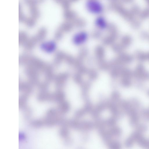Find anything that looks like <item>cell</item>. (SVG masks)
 I'll use <instances>...</instances> for the list:
<instances>
[{
    "instance_id": "7",
    "label": "cell",
    "mask_w": 149,
    "mask_h": 149,
    "mask_svg": "<svg viewBox=\"0 0 149 149\" xmlns=\"http://www.w3.org/2000/svg\"><path fill=\"white\" fill-rule=\"evenodd\" d=\"M147 59L149 60V52L147 54Z\"/></svg>"
},
{
    "instance_id": "5",
    "label": "cell",
    "mask_w": 149,
    "mask_h": 149,
    "mask_svg": "<svg viewBox=\"0 0 149 149\" xmlns=\"http://www.w3.org/2000/svg\"><path fill=\"white\" fill-rule=\"evenodd\" d=\"M122 83L125 87H128L131 84V78L123 77L122 80Z\"/></svg>"
},
{
    "instance_id": "3",
    "label": "cell",
    "mask_w": 149,
    "mask_h": 149,
    "mask_svg": "<svg viewBox=\"0 0 149 149\" xmlns=\"http://www.w3.org/2000/svg\"><path fill=\"white\" fill-rule=\"evenodd\" d=\"M132 39L129 36H125L123 37L122 40L121 46L124 48L127 47L132 42Z\"/></svg>"
},
{
    "instance_id": "1",
    "label": "cell",
    "mask_w": 149,
    "mask_h": 149,
    "mask_svg": "<svg viewBox=\"0 0 149 149\" xmlns=\"http://www.w3.org/2000/svg\"><path fill=\"white\" fill-rule=\"evenodd\" d=\"M134 75L136 78L142 80H146L149 78V73L145 70L143 66L139 64L137 66Z\"/></svg>"
},
{
    "instance_id": "2",
    "label": "cell",
    "mask_w": 149,
    "mask_h": 149,
    "mask_svg": "<svg viewBox=\"0 0 149 149\" xmlns=\"http://www.w3.org/2000/svg\"><path fill=\"white\" fill-rule=\"evenodd\" d=\"M120 60L122 62L125 63H130L133 60L132 57L127 54H123L120 56Z\"/></svg>"
},
{
    "instance_id": "6",
    "label": "cell",
    "mask_w": 149,
    "mask_h": 149,
    "mask_svg": "<svg viewBox=\"0 0 149 149\" xmlns=\"http://www.w3.org/2000/svg\"><path fill=\"white\" fill-rule=\"evenodd\" d=\"M145 115L147 118L149 119V109L145 112Z\"/></svg>"
},
{
    "instance_id": "8",
    "label": "cell",
    "mask_w": 149,
    "mask_h": 149,
    "mask_svg": "<svg viewBox=\"0 0 149 149\" xmlns=\"http://www.w3.org/2000/svg\"><path fill=\"white\" fill-rule=\"evenodd\" d=\"M148 95H149V92H148Z\"/></svg>"
},
{
    "instance_id": "4",
    "label": "cell",
    "mask_w": 149,
    "mask_h": 149,
    "mask_svg": "<svg viewBox=\"0 0 149 149\" xmlns=\"http://www.w3.org/2000/svg\"><path fill=\"white\" fill-rule=\"evenodd\" d=\"M136 56L138 59L140 61H144L147 59V54L141 52H138Z\"/></svg>"
}]
</instances>
